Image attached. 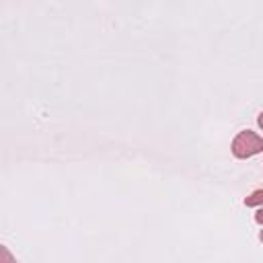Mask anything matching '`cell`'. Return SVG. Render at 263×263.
<instances>
[{
    "instance_id": "obj_1",
    "label": "cell",
    "mask_w": 263,
    "mask_h": 263,
    "mask_svg": "<svg viewBox=\"0 0 263 263\" xmlns=\"http://www.w3.org/2000/svg\"><path fill=\"white\" fill-rule=\"evenodd\" d=\"M232 152L238 158H249L253 154H259V152H263V138H259L251 129L240 132L232 142Z\"/></svg>"
},
{
    "instance_id": "obj_2",
    "label": "cell",
    "mask_w": 263,
    "mask_h": 263,
    "mask_svg": "<svg viewBox=\"0 0 263 263\" xmlns=\"http://www.w3.org/2000/svg\"><path fill=\"white\" fill-rule=\"evenodd\" d=\"M261 203H263V189L251 193V195L245 199V205H249V208H253V205H261Z\"/></svg>"
},
{
    "instance_id": "obj_3",
    "label": "cell",
    "mask_w": 263,
    "mask_h": 263,
    "mask_svg": "<svg viewBox=\"0 0 263 263\" xmlns=\"http://www.w3.org/2000/svg\"><path fill=\"white\" fill-rule=\"evenodd\" d=\"M2 263H16V261L12 259V255L8 253V249H2Z\"/></svg>"
},
{
    "instance_id": "obj_4",
    "label": "cell",
    "mask_w": 263,
    "mask_h": 263,
    "mask_svg": "<svg viewBox=\"0 0 263 263\" xmlns=\"http://www.w3.org/2000/svg\"><path fill=\"white\" fill-rule=\"evenodd\" d=\"M255 220H257L259 224H263V210H259V212L255 214Z\"/></svg>"
},
{
    "instance_id": "obj_5",
    "label": "cell",
    "mask_w": 263,
    "mask_h": 263,
    "mask_svg": "<svg viewBox=\"0 0 263 263\" xmlns=\"http://www.w3.org/2000/svg\"><path fill=\"white\" fill-rule=\"evenodd\" d=\"M259 125H261V127H263V113H261V115H259Z\"/></svg>"
},
{
    "instance_id": "obj_6",
    "label": "cell",
    "mask_w": 263,
    "mask_h": 263,
    "mask_svg": "<svg viewBox=\"0 0 263 263\" xmlns=\"http://www.w3.org/2000/svg\"><path fill=\"white\" fill-rule=\"evenodd\" d=\"M259 238H261V240H263V230H261V234H259Z\"/></svg>"
}]
</instances>
